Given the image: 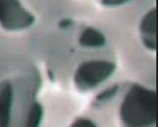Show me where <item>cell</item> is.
Wrapping results in <instances>:
<instances>
[{
	"label": "cell",
	"instance_id": "obj_1",
	"mask_svg": "<svg viewBox=\"0 0 158 127\" xmlns=\"http://www.w3.org/2000/svg\"><path fill=\"white\" fill-rule=\"evenodd\" d=\"M156 92L135 84L126 94L119 108L124 127H154L156 120Z\"/></svg>",
	"mask_w": 158,
	"mask_h": 127
},
{
	"label": "cell",
	"instance_id": "obj_2",
	"mask_svg": "<svg viewBox=\"0 0 158 127\" xmlns=\"http://www.w3.org/2000/svg\"><path fill=\"white\" fill-rule=\"evenodd\" d=\"M115 64L105 59H93L80 64L75 72V84L80 91H89L108 80L115 72Z\"/></svg>",
	"mask_w": 158,
	"mask_h": 127
},
{
	"label": "cell",
	"instance_id": "obj_3",
	"mask_svg": "<svg viewBox=\"0 0 158 127\" xmlns=\"http://www.w3.org/2000/svg\"><path fill=\"white\" fill-rule=\"evenodd\" d=\"M34 15L19 0H0V27L6 31L17 32L32 27Z\"/></svg>",
	"mask_w": 158,
	"mask_h": 127
},
{
	"label": "cell",
	"instance_id": "obj_4",
	"mask_svg": "<svg viewBox=\"0 0 158 127\" xmlns=\"http://www.w3.org/2000/svg\"><path fill=\"white\" fill-rule=\"evenodd\" d=\"M14 86L9 79L0 81V127H11Z\"/></svg>",
	"mask_w": 158,
	"mask_h": 127
},
{
	"label": "cell",
	"instance_id": "obj_5",
	"mask_svg": "<svg viewBox=\"0 0 158 127\" xmlns=\"http://www.w3.org/2000/svg\"><path fill=\"white\" fill-rule=\"evenodd\" d=\"M140 35L143 45L149 50H156V12L153 8L142 17L140 23Z\"/></svg>",
	"mask_w": 158,
	"mask_h": 127
},
{
	"label": "cell",
	"instance_id": "obj_6",
	"mask_svg": "<svg viewBox=\"0 0 158 127\" xmlns=\"http://www.w3.org/2000/svg\"><path fill=\"white\" fill-rule=\"evenodd\" d=\"M79 44L89 49L101 48L106 44V38L98 29L87 27L79 35Z\"/></svg>",
	"mask_w": 158,
	"mask_h": 127
},
{
	"label": "cell",
	"instance_id": "obj_7",
	"mask_svg": "<svg viewBox=\"0 0 158 127\" xmlns=\"http://www.w3.org/2000/svg\"><path fill=\"white\" fill-rule=\"evenodd\" d=\"M43 117V108L39 103H34L29 110L26 127H40Z\"/></svg>",
	"mask_w": 158,
	"mask_h": 127
},
{
	"label": "cell",
	"instance_id": "obj_8",
	"mask_svg": "<svg viewBox=\"0 0 158 127\" xmlns=\"http://www.w3.org/2000/svg\"><path fill=\"white\" fill-rule=\"evenodd\" d=\"M118 86H117V85H115L113 87L108 88V89L103 91V92L98 94L97 95L96 101L97 102H99V103H101V102L103 103V102H106V101H107L109 99L113 98V96L118 92Z\"/></svg>",
	"mask_w": 158,
	"mask_h": 127
},
{
	"label": "cell",
	"instance_id": "obj_9",
	"mask_svg": "<svg viewBox=\"0 0 158 127\" xmlns=\"http://www.w3.org/2000/svg\"><path fill=\"white\" fill-rule=\"evenodd\" d=\"M70 127H97V125L94 122L89 118L81 117L73 122Z\"/></svg>",
	"mask_w": 158,
	"mask_h": 127
},
{
	"label": "cell",
	"instance_id": "obj_10",
	"mask_svg": "<svg viewBox=\"0 0 158 127\" xmlns=\"http://www.w3.org/2000/svg\"><path fill=\"white\" fill-rule=\"evenodd\" d=\"M130 0H101V3L103 6H107V7H115L125 5L126 3L129 2Z\"/></svg>",
	"mask_w": 158,
	"mask_h": 127
}]
</instances>
